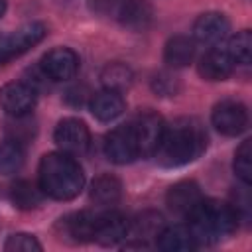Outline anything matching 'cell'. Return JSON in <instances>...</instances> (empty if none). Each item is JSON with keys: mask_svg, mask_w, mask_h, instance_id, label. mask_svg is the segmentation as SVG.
Returning a JSON list of instances; mask_svg holds the SVG:
<instances>
[{"mask_svg": "<svg viewBox=\"0 0 252 252\" xmlns=\"http://www.w3.org/2000/svg\"><path fill=\"white\" fill-rule=\"evenodd\" d=\"M130 126H132V132H134V138H136L138 154L142 158L154 156V152H156V148L161 140L163 128H165L163 118L154 110H144L130 122Z\"/></svg>", "mask_w": 252, "mask_h": 252, "instance_id": "5b68a950", "label": "cell"}, {"mask_svg": "<svg viewBox=\"0 0 252 252\" xmlns=\"http://www.w3.org/2000/svg\"><path fill=\"white\" fill-rule=\"evenodd\" d=\"M161 230H163V217L156 211H146L134 222H130L128 236L138 240V244H130V246H146V240L158 238Z\"/></svg>", "mask_w": 252, "mask_h": 252, "instance_id": "44dd1931", "label": "cell"}, {"mask_svg": "<svg viewBox=\"0 0 252 252\" xmlns=\"http://www.w3.org/2000/svg\"><path fill=\"white\" fill-rule=\"evenodd\" d=\"M96 219L98 215L91 211H79L73 213L65 219H61L63 234L75 242H89L94 240V228H96Z\"/></svg>", "mask_w": 252, "mask_h": 252, "instance_id": "e0dca14e", "label": "cell"}, {"mask_svg": "<svg viewBox=\"0 0 252 252\" xmlns=\"http://www.w3.org/2000/svg\"><path fill=\"white\" fill-rule=\"evenodd\" d=\"M236 63L232 61V57L228 55V51L224 49V45H213L201 59L197 65V71L203 79L207 81H224L232 75Z\"/></svg>", "mask_w": 252, "mask_h": 252, "instance_id": "7c38bea8", "label": "cell"}, {"mask_svg": "<svg viewBox=\"0 0 252 252\" xmlns=\"http://www.w3.org/2000/svg\"><path fill=\"white\" fill-rule=\"evenodd\" d=\"M120 195H122V183L118 177L106 173V175H98L93 185H91V201L96 205V207H112L120 201Z\"/></svg>", "mask_w": 252, "mask_h": 252, "instance_id": "ffe728a7", "label": "cell"}, {"mask_svg": "<svg viewBox=\"0 0 252 252\" xmlns=\"http://www.w3.org/2000/svg\"><path fill=\"white\" fill-rule=\"evenodd\" d=\"M230 22L220 12H205L193 22V39L205 45H219L228 37Z\"/></svg>", "mask_w": 252, "mask_h": 252, "instance_id": "8fae6325", "label": "cell"}, {"mask_svg": "<svg viewBox=\"0 0 252 252\" xmlns=\"http://www.w3.org/2000/svg\"><path fill=\"white\" fill-rule=\"evenodd\" d=\"M122 0H93V8L96 12H110V10H118Z\"/></svg>", "mask_w": 252, "mask_h": 252, "instance_id": "1f68e13d", "label": "cell"}, {"mask_svg": "<svg viewBox=\"0 0 252 252\" xmlns=\"http://www.w3.org/2000/svg\"><path fill=\"white\" fill-rule=\"evenodd\" d=\"M24 144L6 138L0 144V175H12L24 165Z\"/></svg>", "mask_w": 252, "mask_h": 252, "instance_id": "cb8c5ba5", "label": "cell"}, {"mask_svg": "<svg viewBox=\"0 0 252 252\" xmlns=\"http://www.w3.org/2000/svg\"><path fill=\"white\" fill-rule=\"evenodd\" d=\"M201 199H203V193L195 181H179V183L171 185L165 195V203H167L169 211L175 215H181V217H187L197 207V203Z\"/></svg>", "mask_w": 252, "mask_h": 252, "instance_id": "5bb4252c", "label": "cell"}, {"mask_svg": "<svg viewBox=\"0 0 252 252\" xmlns=\"http://www.w3.org/2000/svg\"><path fill=\"white\" fill-rule=\"evenodd\" d=\"M104 154L110 161L124 165L134 161L136 158H140L138 154V146H136V138L132 132L130 124L124 126H116L114 130H110L104 138Z\"/></svg>", "mask_w": 252, "mask_h": 252, "instance_id": "30bf717a", "label": "cell"}, {"mask_svg": "<svg viewBox=\"0 0 252 252\" xmlns=\"http://www.w3.org/2000/svg\"><path fill=\"white\" fill-rule=\"evenodd\" d=\"M234 173L238 175V179L244 183V185H250L252 181V142L250 140H244L236 154H234Z\"/></svg>", "mask_w": 252, "mask_h": 252, "instance_id": "484cf974", "label": "cell"}, {"mask_svg": "<svg viewBox=\"0 0 252 252\" xmlns=\"http://www.w3.org/2000/svg\"><path fill=\"white\" fill-rule=\"evenodd\" d=\"M43 191L39 185L28 181V179H18L16 183H12L10 187V199L12 203L22 209V211H30V209H37L43 201Z\"/></svg>", "mask_w": 252, "mask_h": 252, "instance_id": "7402d4cb", "label": "cell"}, {"mask_svg": "<svg viewBox=\"0 0 252 252\" xmlns=\"http://www.w3.org/2000/svg\"><path fill=\"white\" fill-rule=\"evenodd\" d=\"M37 185L55 201H71L85 187V173L75 156L65 152L45 154L37 167Z\"/></svg>", "mask_w": 252, "mask_h": 252, "instance_id": "7a4b0ae2", "label": "cell"}, {"mask_svg": "<svg viewBox=\"0 0 252 252\" xmlns=\"http://www.w3.org/2000/svg\"><path fill=\"white\" fill-rule=\"evenodd\" d=\"M4 250L8 252H41V242L30 232H14L6 238Z\"/></svg>", "mask_w": 252, "mask_h": 252, "instance_id": "83f0119b", "label": "cell"}, {"mask_svg": "<svg viewBox=\"0 0 252 252\" xmlns=\"http://www.w3.org/2000/svg\"><path fill=\"white\" fill-rule=\"evenodd\" d=\"M39 67L53 83L69 81L79 71V55L71 47H53L41 57Z\"/></svg>", "mask_w": 252, "mask_h": 252, "instance_id": "9c48e42d", "label": "cell"}, {"mask_svg": "<svg viewBox=\"0 0 252 252\" xmlns=\"http://www.w3.org/2000/svg\"><path fill=\"white\" fill-rule=\"evenodd\" d=\"M152 89L158 93V94H163V96H171L179 91V81L177 77H173L171 73H158L154 79H152Z\"/></svg>", "mask_w": 252, "mask_h": 252, "instance_id": "f1b7e54d", "label": "cell"}, {"mask_svg": "<svg viewBox=\"0 0 252 252\" xmlns=\"http://www.w3.org/2000/svg\"><path fill=\"white\" fill-rule=\"evenodd\" d=\"M224 49L228 51V55L232 57V61L238 65H248L252 59V35L248 30L238 32L236 35L228 37L224 43Z\"/></svg>", "mask_w": 252, "mask_h": 252, "instance_id": "d4e9b609", "label": "cell"}, {"mask_svg": "<svg viewBox=\"0 0 252 252\" xmlns=\"http://www.w3.org/2000/svg\"><path fill=\"white\" fill-rule=\"evenodd\" d=\"M130 232V220L118 213V211H108L98 215L96 219V228H94V240L100 246H114L128 238Z\"/></svg>", "mask_w": 252, "mask_h": 252, "instance_id": "4fadbf2b", "label": "cell"}, {"mask_svg": "<svg viewBox=\"0 0 252 252\" xmlns=\"http://www.w3.org/2000/svg\"><path fill=\"white\" fill-rule=\"evenodd\" d=\"M116 18L124 28L144 32L154 20V10L148 0H122L116 10Z\"/></svg>", "mask_w": 252, "mask_h": 252, "instance_id": "9a60e30c", "label": "cell"}, {"mask_svg": "<svg viewBox=\"0 0 252 252\" xmlns=\"http://www.w3.org/2000/svg\"><path fill=\"white\" fill-rule=\"evenodd\" d=\"M156 244L163 252H191L197 248V242L189 230V226L175 224V226H163V230L158 234Z\"/></svg>", "mask_w": 252, "mask_h": 252, "instance_id": "ac0fdd59", "label": "cell"}, {"mask_svg": "<svg viewBox=\"0 0 252 252\" xmlns=\"http://www.w3.org/2000/svg\"><path fill=\"white\" fill-rule=\"evenodd\" d=\"M6 8H8V0H0V18L6 14Z\"/></svg>", "mask_w": 252, "mask_h": 252, "instance_id": "d6a6232c", "label": "cell"}, {"mask_svg": "<svg viewBox=\"0 0 252 252\" xmlns=\"http://www.w3.org/2000/svg\"><path fill=\"white\" fill-rule=\"evenodd\" d=\"M213 126L224 136H238L248 126V110L234 98H224L215 104L211 114Z\"/></svg>", "mask_w": 252, "mask_h": 252, "instance_id": "52a82bcc", "label": "cell"}, {"mask_svg": "<svg viewBox=\"0 0 252 252\" xmlns=\"http://www.w3.org/2000/svg\"><path fill=\"white\" fill-rule=\"evenodd\" d=\"M6 136L10 140L20 142V144L30 142L35 136V126L30 120V114H26V116H10V122L6 124Z\"/></svg>", "mask_w": 252, "mask_h": 252, "instance_id": "4316f807", "label": "cell"}, {"mask_svg": "<svg viewBox=\"0 0 252 252\" xmlns=\"http://www.w3.org/2000/svg\"><path fill=\"white\" fill-rule=\"evenodd\" d=\"M89 108H91V112H93V116L96 120H100V122H112V120H116L124 112L126 102L122 98V93L104 89V91L93 94V98L89 102Z\"/></svg>", "mask_w": 252, "mask_h": 252, "instance_id": "2e32d148", "label": "cell"}, {"mask_svg": "<svg viewBox=\"0 0 252 252\" xmlns=\"http://www.w3.org/2000/svg\"><path fill=\"white\" fill-rule=\"evenodd\" d=\"M65 98H67V102H69L71 106H83V104H85V98H87V94H85V87L69 89Z\"/></svg>", "mask_w": 252, "mask_h": 252, "instance_id": "4dcf8cb0", "label": "cell"}, {"mask_svg": "<svg viewBox=\"0 0 252 252\" xmlns=\"http://www.w3.org/2000/svg\"><path fill=\"white\" fill-rule=\"evenodd\" d=\"M37 102V91L28 81H10L0 87V108L8 116L32 114Z\"/></svg>", "mask_w": 252, "mask_h": 252, "instance_id": "8992f818", "label": "cell"}, {"mask_svg": "<svg viewBox=\"0 0 252 252\" xmlns=\"http://www.w3.org/2000/svg\"><path fill=\"white\" fill-rule=\"evenodd\" d=\"M53 140H55V144L61 152L71 154V156H79V154L87 152L89 142H91V132H89V126L83 120L63 118L55 126Z\"/></svg>", "mask_w": 252, "mask_h": 252, "instance_id": "ba28073f", "label": "cell"}, {"mask_svg": "<svg viewBox=\"0 0 252 252\" xmlns=\"http://www.w3.org/2000/svg\"><path fill=\"white\" fill-rule=\"evenodd\" d=\"M195 43L197 41L189 35H173L171 39H167L163 47V61L173 69L189 65L197 53Z\"/></svg>", "mask_w": 252, "mask_h": 252, "instance_id": "d6986e66", "label": "cell"}, {"mask_svg": "<svg viewBox=\"0 0 252 252\" xmlns=\"http://www.w3.org/2000/svg\"><path fill=\"white\" fill-rule=\"evenodd\" d=\"M100 81L104 85V89H110V91H116V93H124L132 87V81H134V73L128 65L124 63H108L102 73H100Z\"/></svg>", "mask_w": 252, "mask_h": 252, "instance_id": "603a6c76", "label": "cell"}, {"mask_svg": "<svg viewBox=\"0 0 252 252\" xmlns=\"http://www.w3.org/2000/svg\"><path fill=\"white\" fill-rule=\"evenodd\" d=\"M207 148V132L197 118H177L165 124L161 140L154 152L161 167L173 169L201 158Z\"/></svg>", "mask_w": 252, "mask_h": 252, "instance_id": "6da1fadb", "label": "cell"}, {"mask_svg": "<svg viewBox=\"0 0 252 252\" xmlns=\"http://www.w3.org/2000/svg\"><path fill=\"white\" fill-rule=\"evenodd\" d=\"M232 211L236 213L238 220H248L250 219V193L248 189H242V191H236L232 195V203H230Z\"/></svg>", "mask_w": 252, "mask_h": 252, "instance_id": "f546056e", "label": "cell"}, {"mask_svg": "<svg viewBox=\"0 0 252 252\" xmlns=\"http://www.w3.org/2000/svg\"><path fill=\"white\" fill-rule=\"evenodd\" d=\"M187 226L197 242V246L215 244L230 236L238 226V217L230 203L217 199H201L197 207L187 215Z\"/></svg>", "mask_w": 252, "mask_h": 252, "instance_id": "3957f363", "label": "cell"}, {"mask_svg": "<svg viewBox=\"0 0 252 252\" xmlns=\"http://www.w3.org/2000/svg\"><path fill=\"white\" fill-rule=\"evenodd\" d=\"M45 35H47V28L41 22H30L10 33H0V65L8 63L14 57L24 55L33 45L43 41Z\"/></svg>", "mask_w": 252, "mask_h": 252, "instance_id": "277c9868", "label": "cell"}]
</instances>
